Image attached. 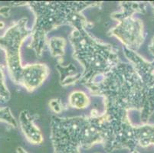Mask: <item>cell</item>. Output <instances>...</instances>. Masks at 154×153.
Returning <instances> with one entry per match:
<instances>
[{"mask_svg":"<svg viewBox=\"0 0 154 153\" xmlns=\"http://www.w3.org/2000/svg\"><path fill=\"white\" fill-rule=\"evenodd\" d=\"M86 87L91 95L103 98L107 114H128L131 110L140 113L145 105L143 84L131 63L120 61Z\"/></svg>","mask_w":154,"mask_h":153,"instance_id":"1","label":"cell"},{"mask_svg":"<svg viewBox=\"0 0 154 153\" xmlns=\"http://www.w3.org/2000/svg\"><path fill=\"white\" fill-rule=\"evenodd\" d=\"M18 5H28L35 15V24L32 29L31 41L28 47L34 50L40 58L47 47L48 32L62 25H71L73 29L91 27L90 22L83 15L86 8L100 7L102 2L97 1H29L19 2Z\"/></svg>","mask_w":154,"mask_h":153,"instance_id":"2","label":"cell"},{"mask_svg":"<svg viewBox=\"0 0 154 153\" xmlns=\"http://www.w3.org/2000/svg\"><path fill=\"white\" fill-rule=\"evenodd\" d=\"M105 112L100 114L92 109L89 116L59 117L52 116L50 120V139L53 153H81L97 144L103 145Z\"/></svg>","mask_w":154,"mask_h":153,"instance_id":"3","label":"cell"},{"mask_svg":"<svg viewBox=\"0 0 154 153\" xmlns=\"http://www.w3.org/2000/svg\"><path fill=\"white\" fill-rule=\"evenodd\" d=\"M32 29L28 27V19L22 18L0 36V49L5 53L9 78L29 92L38 89L50 74L49 67L45 64H22L21 47L26 39L32 35Z\"/></svg>","mask_w":154,"mask_h":153,"instance_id":"4","label":"cell"},{"mask_svg":"<svg viewBox=\"0 0 154 153\" xmlns=\"http://www.w3.org/2000/svg\"><path fill=\"white\" fill-rule=\"evenodd\" d=\"M68 40L73 48V57L83 67L78 83L81 85L86 87L92 84L121 61L117 47L94 37L86 27L73 29Z\"/></svg>","mask_w":154,"mask_h":153,"instance_id":"5","label":"cell"},{"mask_svg":"<svg viewBox=\"0 0 154 153\" xmlns=\"http://www.w3.org/2000/svg\"><path fill=\"white\" fill-rule=\"evenodd\" d=\"M124 54L140 76L146 93V102L140 113L142 124H147L149 118L154 113V58L147 61L136 51L123 47Z\"/></svg>","mask_w":154,"mask_h":153,"instance_id":"6","label":"cell"},{"mask_svg":"<svg viewBox=\"0 0 154 153\" xmlns=\"http://www.w3.org/2000/svg\"><path fill=\"white\" fill-rule=\"evenodd\" d=\"M109 36L117 38L124 47L134 51L140 47L145 40L142 20L134 16L117 20V25L110 29Z\"/></svg>","mask_w":154,"mask_h":153,"instance_id":"7","label":"cell"},{"mask_svg":"<svg viewBox=\"0 0 154 153\" xmlns=\"http://www.w3.org/2000/svg\"><path fill=\"white\" fill-rule=\"evenodd\" d=\"M39 116L32 114L29 110L24 109L19 113V126L26 139L33 145H40L43 142V136L41 130L35 124Z\"/></svg>","mask_w":154,"mask_h":153,"instance_id":"8","label":"cell"},{"mask_svg":"<svg viewBox=\"0 0 154 153\" xmlns=\"http://www.w3.org/2000/svg\"><path fill=\"white\" fill-rule=\"evenodd\" d=\"M133 138L135 145L146 148L154 145V125L142 124L133 126Z\"/></svg>","mask_w":154,"mask_h":153,"instance_id":"9","label":"cell"},{"mask_svg":"<svg viewBox=\"0 0 154 153\" xmlns=\"http://www.w3.org/2000/svg\"><path fill=\"white\" fill-rule=\"evenodd\" d=\"M63 59H58L56 68L60 76V84L62 87L70 86L78 84L82 78V73L78 72L76 67L72 63L68 65H63Z\"/></svg>","mask_w":154,"mask_h":153,"instance_id":"10","label":"cell"},{"mask_svg":"<svg viewBox=\"0 0 154 153\" xmlns=\"http://www.w3.org/2000/svg\"><path fill=\"white\" fill-rule=\"evenodd\" d=\"M119 6L120 11L110 15L111 19L115 21L125 17L134 16L135 13L145 14L146 12V2H120Z\"/></svg>","mask_w":154,"mask_h":153,"instance_id":"11","label":"cell"},{"mask_svg":"<svg viewBox=\"0 0 154 153\" xmlns=\"http://www.w3.org/2000/svg\"><path fill=\"white\" fill-rule=\"evenodd\" d=\"M67 41L62 37L53 36L48 39L47 47H48L50 54L53 57H58L61 59L65 53V47Z\"/></svg>","mask_w":154,"mask_h":153,"instance_id":"12","label":"cell"},{"mask_svg":"<svg viewBox=\"0 0 154 153\" xmlns=\"http://www.w3.org/2000/svg\"><path fill=\"white\" fill-rule=\"evenodd\" d=\"M90 103V99L83 91H73L68 96V106L75 109H85L89 106Z\"/></svg>","mask_w":154,"mask_h":153,"instance_id":"13","label":"cell"},{"mask_svg":"<svg viewBox=\"0 0 154 153\" xmlns=\"http://www.w3.org/2000/svg\"><path fill=\"white\" fill-rule=\"evenodd\" d=\"M0 122L16 128L18 123L9 107H0Z\"/></svg>","mask_w":154,"mask_h":153,"instance_id":"14","label":"cell"},{"mask_svg":"<svg viewBox=\"0 0 154 153\" xmlns=\"http://www.w3.org/2000/svg\"><path fill=\"white\" fill-rule=\"evenodd\" d=\"M11 98V93L5 82V75L2 66L0 65V101L6 103Z\"/></svg>","mask_w":154,"mask_h":153,"instance_id":"15","label":"cell"},{"mask_svg":"<svg viewBox=\"0 0 154 153\" xmlns=\"http://www.w3.org/2000/svg\"><path fill=\"white\" fill-rule=\"evenodd\" d=\"M48 106L51 111L54 113H61L68 109V106L62 103V101L58 98H54L49 100Z\"/></svg>","mask_w":154,"mask_h":153,"instance_id":"16","label":"cell"},{"mask_svg":"<svg viewBox=\"0 0 154 153\" xmlns=\"http://www.w3.org/2000/svg\"><path fill=\"white\" fill-rule=\"evenodd\" d=\"M11 8L9 6L0 7V15L4 18H8L10 15Z\"/></svg>","mask_w":154,"mask_h":153,"instance_id":"17","label":"cell"},{"mask_svg":"<svg viewBox=\"0 0 154 153\" xmlns=\"http://www.w3.org/2000/svg\"><path fill=\"white\" fill-rule=\"evenodd\" d=\"M148 50H149V54H150L154 58V36L152 37V38L151 39L149 45H148Z\"/></svg>","mask_w":154,"mask_h":153,"instance_id":"18","label":"cell"},{"mask_svg":"<svg viewBox=\"0 0 154 153\" xmlns=\"http://www.w3.org/2000/svg\"><path fill=\"white\" fill-rule=\"evenodd\" d=\"M16 151H17V153H29L26 149H25V148H23L22 147H20V146L18 147Z\"/></svg>","mask_w":154,"mask_h":153,"instance_id":"19","label":"cell"},{"mask_svg":"<svg viewBox=\"0 0 154 153\" xmlns=\"http://www.w3.org/2000/svg\"><path fill=\"white\" fill-rule=\"evenodd\" d=\"M148 3L152 6V11H153V15H154V1H149V2H148Z\"/></svg>","mask_w":154,"mask_h":153,"instance_id":"20","label":"cell"},{"mask_svg":"<svg viewBox=\"0 0 154 153\" xmlns=\"http://www.w3.org/2000/svg\"><path fill=\"white\" fill-rule=\"evenodd\" d=\"M131 153H140V151H138V150L135 149V150H134V151H131Z\"/></svg>","mask_w":154,"mask_h":153,"instance_id":"21","label":"cell"}]
</instances>
